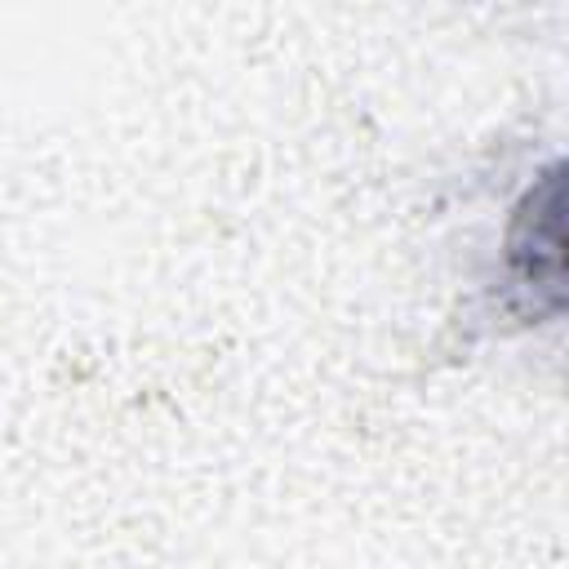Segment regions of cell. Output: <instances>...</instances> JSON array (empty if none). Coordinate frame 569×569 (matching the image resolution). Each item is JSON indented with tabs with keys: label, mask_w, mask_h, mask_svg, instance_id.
I'll use <instances>...</instances> for the list:
<instances>
[{
	"label": "cell",
	"mask_w": 569,
	"mask_h": 569,
	"mask_svg": "<svg viewBox=\"0 0 569 569\" xmlns=\"http://www.w3.org/2000/svg\"><path fill=\"white\" fill-rule=\"evenodd\" d=\"M560 169H547V178L525 196L511 231V267L520 289H547V302L560 307V262H565V236H560Z\"/></svg>",
	"instance_id": "obj_1"
}]
</instances>
